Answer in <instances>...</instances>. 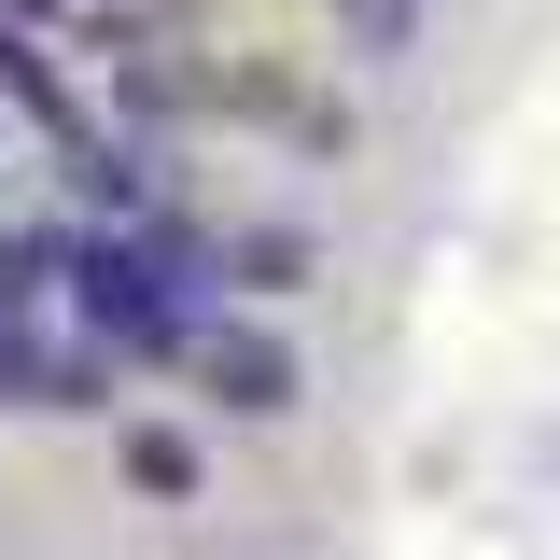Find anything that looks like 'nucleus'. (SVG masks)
Segmentation results:
<instances>
[{
  "label": "nucleus",
  "mask_w": 560,
  "mask_h": 560,
  "mask_svg": "<svg viewBox=\"0 0 560 560\" xmlns=\"http://www.w3.org/2000/svg\"><path fill=\"white\" fill-rule=\"evenodd\" d=\"M183 364H197V378H210V393H224L238 420H280L294 393H308V378H294V350H280V337H253V323H210Z\"/></svg>",
  "instance_id": "nucleus-1"
},
{
  "label": "nucleus",
  "mask_w": 560,
  "mask_h": 560,
  "mask_svg": "<svg viewBox=\"0 0 560 560\" xmlns=\"http://www.w3.org/2000/svg\"><path fill=\"white\" fill-rule=\"evenodd\" d=\"M0 113H28V127L57 140V154H84V140H98L84 113H70V84L43 70V28H14V14H0Z\"/></svg>",
  "instance_id": "nucleus-2"
},
{
  "label": "nucleus",
  "mask_w": 560,
  "mask_h": 560,
  "mask_svg": "<svg viewBox=\"0 0 560 560\" xmlns=\"http://www.w3.org/2000/svg\"><path fill=\"white\" fill-rule=\"evenodd\" d=\"M127 490H154V504H183V490H197V448H183L168 420H140V434H127Z\"/></svg>",
  "instance_id": "nucleus-3"
},
{
  "label": "nucleus",
  "mask_w": 560,
  "mask_h": 560,
  "mask_svg": "<svg viewBox=\"0 0 560 560\" xmlns=\"http://www.w3.org/2000/svg\"><path fill=\"white\" fill-rule=\"evenodd\" d=\"M224 267L253 280V294H280V280H308V238H280V224H267V238H238V253H224Z\"/></svg>",
  "instance_id": "nucleus-4"
},
{
  "label": "nucleus",
  "mask_w": 560,
  "mask_h": 560,
  "mask_svg": "<svg viewBox=\"0 0 560 560\" xmlns=\"http://www.w3.org/2000/svg\"><path fill=\"white\" fill-rule=\"evenodd\" d=\"M337 14H350V43H364V57H393V43H407V14H420V0H337Z\"/></svg>",
  "instance_id": "nucleus-5"
}]
</instances>
